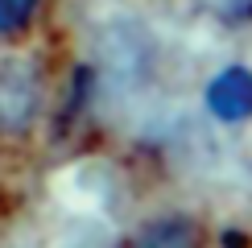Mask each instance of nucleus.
<instances>
[{
  "instance_id": "20e7f679",
  "label": "nucleus",
  "mask_w": 252,
  "mask_h": 248,
  "mask_svg": "<svg viewBox=\"0 0 252 248\" xmlns=\"http://www.w3.org/2000/svg\"><path fill=\"white\" fill-rule=\"evenodd\" d=\"M37 0H0V33H17L29 17H33Z\"/></svg>"
},
{
  "instance_id": "f257e3e1",
  "label": "nucleus",
  "mask_w": 252,
  "mask_h": 248,
  "mask_svg": "<svg viewBox=\"0 0 252 248\" xmlns=\"http://www.w3.org/2000/svg\"><path fill=\"white\" fill-rule=\"evenodd\" d=\"M41 108V83L29 62L0 66V132H25Z\"/></svg>"
},
{
  "instance_id": "f03ea898",
  "label": "nucleus",
  "mask_w": 252,
  "mask_h": 248,
  "mask_svg": "<svg viewBox=\"0 0 252 248\" xmlns=\"http://www.w3.org/2000/svg\"><path fill=\"white\" fill-rule=\"evenodd\" d=\"M207 112L223 124L248 120L252 116V70L248 66H227L219 70L207 87Z\"/></svg>"
},
{
  "instance_id": "7ed1b4c3",
  "label": "nucleus",
  "mask_w": 252,
  "mask_h": 248,
  "mask_svg": "<svg viewBox=\"0 0 252 248\" xmlns=\"http://www.w3.org/2000/svg\"><path fill=\"white\" fill-rule=\"evenodd\" d=\"M132 248H203V240L186 215H165V219L145 223L132 236Z\"/></svg>"
}]
</instances>
